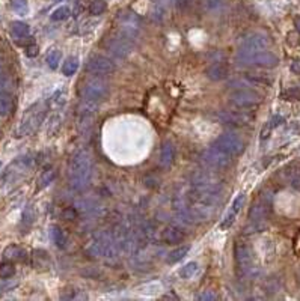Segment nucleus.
Masks as SVG:
<instances>
[{
  "mask_svg": "<svg viewBox=\"0 0 300 301\" xmlns=\"http://www.w3.org/2000/svg\"><path fill=\"white\" fill-rule=\"evenodd\" d=\"M88 253L91 256L95 258H107L112 259L116 256L118 253V243L113 237H110L109 234H104L101 237H98L88 249Z\"/></svg>",
  "mask_w": 300,
  "mask_h": 301,
  "instance_id": "nucleus-4",
  "label": "nucleus"
},
{
  "mask_svg": "<svg viewBox=\"0 0 300 301\" xmlns=\"http://www.w3.org/2000/svg\"><path fill=\"white\" fill-rule=\"evenodd\" d=\"M54 178H56V170H53V169L44 170V172L41 173V176L38 178V188L42 190V188L48 187V185L54 181Z\"/></svg>",
  "mask_w": 300,
  "mask_h": 301,
  "instance_id": "nucleus-25",
  "label": "nucleus"
},
{
  "mask_svg": "<svg viewBox=\"0 0 300 301\" xmlns=\"http://www.w3.org/2000/svg\"><path fill=\"white\" fill-rule=\"evenodd\" d=\"M214 146H217L219 149L225 151L227 154H230V155H233V157H234V155L243 154V151H245V148H246L243 139H242L240 136L234 134V133H223V134H220V136L216 139Z\"/></svg>",
  "mask_w": 300,
  "mask_h": 301,
  "instance_id": "nucleus-9",
  "label": "nucleus"
},
{
  "mask_svg": "<svg viewBox=\"0 0 300 301\" xmlns=\"http://www.w3.org/2000/svg\"><path fill=\"white\" fill-rule=\"evenodd\" d=\"M160 166L162 167H171L175 161V148L171 142H163L162 148H160Z\"/></svg>",
  "mask_w": 300,
  "mask_h": 301,
  "instance_id": "nucleus-17",
  "label": "nucleus"
},
{
  "mask_svg": "<svg viewBox=\"0 0 300 301\" xmlns=\"http://www.w3.org/2000/svg\"><path fill=\"white\" fill-rule=\"evenodd\" d=\"M269 44H270V41L264 33L252 32V33H249L243 38L242 47H240V51H239V59L243 57V56H248L251 53L266 50L269 47Z\"/></svg>",
  "mask_w": 300,
  "mask_h": 301,
  "instance_id": "nucleus-6",
  "label": "nucleus"
},
{
  "mask_svg": "<svg viewBox=\"0 0 300 301\" xmlns=\"http://www.w3.org/2000/svg\"><path fill=\"white\" fill-rule=\"evenodd\" d=\"M245 200H246L245 193H240V194L234 199V202H233V205H231V210L228 211V214L225 216L223 222L220 223V229L227 231V229H230V228L233 226V223L236 222L239 213L242 211V208H243V205H245Z\"/></svg>",
  "mask_w": 300,
  "mask_h": 301,
  "instance_id": "nucleus-16",
  "label": "nucleus"
},
{
  "mask_svg": "<svg viewBox=\"0 0 300 301\" xmlns=\"http://www.w3.org/2000/svg\"><path fill=\"white\" fill-rule=\"evenodd\" d=\"M104 47L113 56L122 59V57H127L131 53V50H133V38H130L128 35H125V33L121 32L119 35L109 38L104 42Z\"/></svg>",
  "mask_w": 300,
  "mask_h": 301,
  "instance_id": "nucleus-7",
  "label": "nucleus"
},
{
  "mask_svg": "<svg viewBox=\"0 0 300 301\" xmlns=\"http://www.w3.org/2000/svg\"><path fill=\"white\" fill-rule=\"evenodd\" d=\"M217 298V295L211 291V289H208V291H204L199 297H198V300L201 301H213Z\"/></svg>",
  "mask_w": 300,
  "mask_h": 301,
  "instance_id": "nucleus-35",
  "label": "nucleus"
},
{
  "mask_svg": "<svg viewBox=\"0 0 300 301\" xmlns=\"http://www.w3.org/2000/svg\"><path fill=\"white\" fill-rule=\"evenodd\" d=\"M282 98L290 101H297L300 99V87H288L287 90L282 92Z\"/></svg>",
  "mask_w": 300,
  "mask_h": 301,
  "instance_id": "nucleus-32",
  "label": "nucleus"
},
{
  "mask_svg": "<svg viewBox=\"0 0 300 301\" xmlns=\"http://www.w3.org/2000/svg\"><path fill=\"white\" fill-rule=\"evenodd\" d=\"M115 69V63L101 54H91L86 60V71L97 75H110Z\"/></svg>",
  "mask_w": 300,
  "mask_h": 301,
  "instance_id": "nucleus-11",
  "label": "nucleus"
},
{
  "mask_svg": "<svg viewBox=\"0 0 300 301\" xmlns=\"http://www.w3.org/2000/svg\"><path fill=\"white\" fill-rule=\"evenodd\" d=\"M14 109V99L11 93L0 92V116H8Z\"/></svg>",
  "mask_w": 300,
  "mask_h": 301,
  "instance_id": "nucleus-23",
  "label": "nucleus"
},
{
  "mask_svg": "<svg viewBox=\"0 0 300 301\" xmlns=\"http://www.w3.org/2000/svg\"><path fill=\"white\" fill-rule=\"evenodd\" d=\"M63 217H65L66 220H74V219H76V211L69 208V210H66V211L63 213Z\"/></svg>",
  "mask_w": 300,
  "mask_h": 301,
  "instance_id": "nucleus-41",
  "label": "nucleus"
},
{
  "mask_svg": "<svg viewBox=\"0 0 300 301\" xmlns=\"http://www.w3.org/2000/svg\"><path fill=\"white\" fill-rule=\"evenodd\" d=\"M47 65L51 68V69H57L59 68V63L62 60V53L60 50H51L48 54H47Z\"/></svg>",
  "mask_w": 300,
  "mask_h": 301,
  "instance_id": "nucleus-26",
  "label": "nucleus"
},
{
  "mask_svg": "<svg viewBox=\"0 0 300 301\" xmlns=\"http://www.w3.org/2000/svg\"><path fill=\"white\" fill-rule=\"evenodd\" d=\"M92 178V158L86 149H79L69 164V184L74 190H85Z\"/></svg>",
  "mask_w": 300,
  "mask_h": 301,
  "instance_id": "nucleus-1",
  "label": "nucleus"
},
{
  "mask_svg": "<svg viewBox=\"0 0 300 301\" xmlns=\"http://www.w3.org/2000/svg\"><path fill=\"white\" fill-rule=\"evenodd\" d=\"M69 14H71V11H69L68 6H59L57 9H54L51 12V20L53 21H63L69 17Z\"/></svg>",
  "mask_w": 300,
  "mask_h": 301,
  "instance_id": "nucleus-28",
  "label": "nucleus"
},
{
  "mask_svg": "<svg viewBox=\"0 0 300 301\" xmlns=\"http://www.w3.org/2000/svg\"><path fill=\"white\" fill-rule=\"evenodd\" d=\"M299 133H300V128H299Z\"/></svg>",
  "mask_w": 300,
  "mask_h": 301,
  "instance_id": "nucleus-46",
  "label": "nucleus"
},
{
  "mask_svg": "<svg viewBox=\"0 0 300 301\" xmlns=\"http://www.w3.org/2000/svg\"><path fill=\"white\" fill-rule=\"evenodd\" d=\"M236 262H237V270L242 276L251 277L257 271V267L254 262V253L251 247L245 243L236 244Z\"/></svg>",
  "mask_w": 300,
  "mask_h": 301,
  "instance_id": "nucleus-5",
  "label": "nucleus"
},
{
  "mask_svg": "<svg viewBox=\"0 0 300 301\" xmlns=\"http://www.w3.org/2000/svg\"><path fill=\"white\" fill-rule=\"evenodd\" d=\"M223 0H205V5L208 6V9H216L222 5Z\"/></svg>",
  "mask_w": 300,
  "mask_h": 301,
  "instance_id": "nucleus-38",
  "label": "nucleus"
},
{
  "mask_svg": "<svg viewBox=\"0 0 300 301\" xmlns=\"http://www.w3.org/2000/svg\"><path fill=\"white\" fill-rule=\"evenodd\" d=\"M11 8L18 15H26L29 12V3H27V0H11Z\"/></svg>",
  "mask_w": 300,
  "mask_h": 301,
  "instance_id": "nucleus-29",
  "label": "nucleus"
},
{
  "mask_svg": "<svg viewBox=\"0 0 300 301\" xmlns=\"http://www.w3.org/2000/svg\"><path fill=\"white\" fill-rule=\"evenodd\" d=\"M77 69H79V59L76 56H69L62 65V74L66 77L74 75L77 72Z\"/></svg>",
  "mask_w": 300,
  "mask_h": 301,
  "instance_id": "nucleus-24",
  "label": "nucleus"
},
{
  "mask_svg": "<svg viewBox=\"0 0 300 301\" xmlns=\"http://www.w3.org/2000/svg\"><path fill=\"white\" fill-rule=\"evenodd\" d=\"M261 99H263V96L252 89H239V90H234L230 95V103L234 107H239V109L254 107V106L260 104Z\"/></svg>",
  "mask_w": 300,
  "mask_h": 301,
  "instance_id": "nucleus-10",
  "label": "nucleus"
},
{
  "mask_svg": "<svg viewBox=\"0 0 300 301\" xmlns=\"http://www.w3.org/2000/svg\"><path fill=\"white\" fill-rule=\"evenodd\" d=\"M269 124H270V127H272V128H276V127H279V125H282V124H284V118L276 115V116H273V118L269 121Z\"/></svg>",
  "mask_w": 300,
  "mask_h": 301,
  "instance_id": "nucleus-36",
  "label": "nucleus"
},
{
  "mask_svg": "<svg viewBox=\"0 0 300 301\" xmlns=\"http://www.w3.org/2000/svg\"><path fill=\"white\" fill-rule=\"evenodd\" d=\"M80 93L83 96V99H89V101H103L109 96L110 93V84L109 81L104 78V75H89L83 80L82 86H80Z\"/></svg>",
  "mask_w": 300,
  "mask_h": 301,
  "instance_id": "nucleus-2",
  "label": "nucleus"
},
{
  "mask_svg": "<svg viewBox=\"0 0 300 301\" xmlns=\"http://www.w3.org/2000/svg\"><path fill=\"white\" fill-rule=\"evenodd\" d=\"M0 169H2V163H0Z\"/></svg>",
  "mask_w": 300,
  "mask_h": 301,
  "instance_id": "nucleus-44",
  "label": "nucleus"
},
{
  "mask_svg": "<svg viewBox=\"0 0 300 301\" xmlns=\"http://www.w3.org/2000/svg\"><path fill=\"white\" fill-rule=\"evenodd\" d=\"M44 115H45V110H44L42 103H36L32 107H29L21 119L18 130H17V136L23 137V136L33 134L41 127V124L44 121Z\"/></svg>",
  "mask_w": 300,
  "mask_h": 301,
  "instance_id": "nucleus-3",
  "label": "nucleus"
},
{
  "mask_svg": "<svg viewBox=\"0 0 300 301\" xmlns=\"http://www.w3.org/2000/svg\"><path fill=\"white\" fill-rule=\"evenodd\" d=\"M190 252V246H180L177 249H174L169 255H168V262L169 264H177L181 259H184Z\"/></svg>",
  "mask_w": 300,
  "mask_h": 301,
  "instance_id": "nucleus-21",
  "label": "nucleus"
},
{
  "mask_svg": "<svg viewBox=\"0 0 300 301\" xmlns=\"http://www.w3.org/2000/svg\"><path fill=\"white\" fill-rule=\"evenodd\" d=\"M216 116L222 124L234 125V127H246L252 121V116L243 112H237V110H222Z\"/></svg>",
  "mask_w": 300,
  "mask_h": 301,
  "instance_id": "nucleus-13",
  "label": "nucleus"
},
{
  "mask_svg": "<svg viewBox=\"0 0 300 301\" xmlns=\"http://www.w3.org/2000/svg\"><path fill=\"white\" fill-rule=\"evenodd\" d=\"M240 60L245 62V63H249V65L261 66V68H275L279 63V59H278L276 54H273L270 51H264V50L243 56V57H240Z\"/></svg>",
  "mask_w": 300,
  "mask_h": 301,
  "instance_id": "nucleus-12",
  "label": "nucleus"
},
{
  "mask_svg": "<svg viewBox=\"0 0 300 301\" xmlns=\"http://www.w3.org/2000/svg\"><path fill=\"white\" fill-rule=\"evenodd\" d=\"M162 238H163V241H165L166 244H178V243L184 241L186 234H184L181 229L175 228V226H169V228H166V229L163 231Z\"/></svg>",
  "mask_w": 300,
  "mask_h": 301,
  "instance_id": "nucleus-19",
  "label": "nucleus"
},
{
  "mask_svg": "<svg viewBox=\"0 0 300 301\" xmlns=\"http://www.w3.org/2000/svg\"><path fill=\"white\" fill-rule=\"evenodd\" d=\"M291 71H293L294 74H299L300 75V59L293 60V63H291Z\"/></svg>",
  "mask_w": 300,
  "mask_h": 301,
  "instance_id": "nucleus-40",
  "label": "nucleus"
},
{
  "mask_svg": "<svg viewBox=\"0 0 300 301\" xmlns=\"http://www.w3.org/2000/svg\"><path fill=\"white\" fill-rule=\"evenodd\" d=\"M3 258L6 261H23L26 258V253H24V250L20 246L11 244V246H8L3 250Z\"/></svg>",
  "mask_w": 300,
  "mask_h": 301,
  "instance_id": "nucleus-20",
  "label": "nucleus"
},
{
  "mask_svg": "<svg viewBox=\"0 0 300 301\" xmlns=\"http://www.w3.org/2000/svg\"><path fill=\"white\" fill-rule=\"evenodd\" d=\"M272 130H273V128H272V127H270V124L267 122V125H266V127L263 128V133H261V139H263V140H264V139H267V137L270 136V131H272Z\"/></svg>",
  "mask_w": 300,
  "mask_h": 301,
  "instance_id": "nucleus-39",
  "label": "nucleus"
},
{
  "mask_svg": "<svg viewBox=\"0 0 300 301\" xmlns=\"http://www.w3.org/2000/svg\"><path fill=\"white\" fill-rule=\"evenodd\" d=\"M296 250H297V252H300V234H299V237H297V240H296Z\"/></svg>",
  "mask_w": 300,
  "mask_h": 301,
  "instance_id": "nucleus-43",
  "label": "nucleus"
},
{
  "mask_svg": "<svg viewBox=\"0 0 300 301\" xmlns=\"http://www.w3.org/2000/svg\"><path fill=\"white\" fill-rule=\"evenodd\" d=\"M196 273H198V264H196V262H189L187 265H184V267L180 270V277L189 280V279H192Z\"/></svg>",
  "mask_w": 300,
  "mask_h": 301,
  "instance_id": "nucleus-27",
  "label": "nucleus"
},
{
  "mask_svg": "<svg viewBox=\"0 0 300 301\" xmlns=\"http://www.w3.org/2000/svg\"><path fill=\"white\" fill-rule=\"evenodd\" d=\"M269 213H270V200L263 196L252 205L249 211V220L252 223H261L263 220L267 219Z\"/></svg>",
  "mask_w": 300,
  "mask_h": 301,
  "instance_id": "nucleus-15",
  "label": "nucleus"
},
{
  "mask_svg": "<svg viewBox=\"0 0 300 301\" xmlns=\"http://www.w3.org/2000/svg\"><path fill=\"white\" fill-rule=\"evenodd\" d=\"M290 184H291L293 188H296V190H299L300 191V170H296V172L291 173V176H290Z\"/></svg>",
  "mask_w": 300,
  "mask_h": 301,
  "instance_id": "nucleus-34",
  "label": "nucleus"
},
{
  "mask_svg": "<svg viewBox=\"0 0 300 301\" xmlns=\"http://www.w3.org/2000/svg\"><path fill=\"white\" fill-rule=\"evenodd\" d=\"M294 26H296L297 32L300 33V17H296V18H294Z\"/></svg>",
  "mask_w": 300,
  "mask_h": 301,
  "instance_id": "nucleus-42",
  "label": "nucleus"
},
{
  "mask_svg": "<svg viewBox=\"0 0 300 301\" xmlns=\"http://www.w3.org/2000/svg\"><path fill=\"white\" fill-rule=\"evenodd\" d=\"M56 2H60V0H56Z\"/></svg>",
  "mask_w": 300,
  "mask_h": 301,
  "instance_id": "nucleus-45",
  "label": "nucleus"
},
{
  "mask_svg": "<svg viewBox=\"0 0 300 301\" xmlns=\"http://www.w3.org/2000/svg\"><path fill=\"white\" fill-rule=\"evenodd\" d=\"M15 274V267L12 265V264H2L0 265V279H3V280H8V279H11L12 276Z\"/></svg>",
  "mask_w": 300,
  "mask_h": 301,
  "instance_id": "nucleus-31",
  "label": "nucleus"
},
{
  "mask_svg": "<svg viewBox=\"0 0 300 301\" xmlns=\"http://www.w3.org/2000/svg\"><path fill=\"white\" fill-rule=\"evenodd\" d=\"M51 240L56 244V247L59 249H65L66 243H68V237L66 234L59 228V226H53L51 228Z\"/></svg>",
  "mask_w": 300,
  "mask_h": 301,
  "instance_id": "nucleus-22",
  "label": "nucleus"
},
{
  "mask_svg": "<svg viewBox=\"0 0 300 301\" xmlns=\"http://www.w3.org/2000/svg\"><path fill=\"white\" fill-rule=\"evenodd\" d=\"M202 160L205 164H208L210 169H227L233 163V155L213 145L202 152Z\"/></svg>",
  "mask_w": 300,
  "mask_h": 301,
  "instance_id": "nucleus-8",
  "label": "nucleus"
},
{
  "mask_svg": "<svg viewBox=\"0 0 300 301\" xmlns=\"http://www.w3.org/2000/svg\"><path fill=\"white\" fill-rule=\"evenodd\" d=\"M11 36H12L14 42L21 47H27V45L33 44V39L30 36V29L23 21H14L11 24Z\"/></svg>",
  "mask_w": 300,
  "mask_h": 301,
  "instance_id": "nucleus-14",
  "label": "nucleus"
},
{
  "mask_svg": "<svg viewBox=\"0 0 300 301\" xmlns=\"http://www.w3.org/2000/svg\"><path fill=\"white\" fill-rule=\"evenodd\" d=\"M205 75L213 81L223 80L228 75V66L223 62H216L205 69Z\"/></svg>",
  "mask_w": 300,
  "mask_h": 301,
  "instance_id": "nucleus-18",
  "label": "nucleus"
},
{
  "mask_svg": "<svg viewBox=\"0 0 300 301\" xmlns=\"http://www.w3.org/2000/svg\"><path fill=\"white\" fill-rule=\"evenodd\" d=\"M26 54H27L29 57H35V56L38 54V47H36L35 44L27 45V47H26Z\"/></svg>",
  "mask_w": 300,
  "mask_h": 301,
  "instance_id": "nucleus-37",
  "label": "nucleus"
},
{
  "mask_svg": "<svg viewBox=\"0 0 300 301\" xmlns=\"http://www.w3.org/2000/svg\"><path fill=\"white\" fill-rule=\"evenodd\" d=\"M12 80L9 78V77H6V75H3V77H0V92H3V93H11L12 92Z\"/></svg>",
  "mask_w": 300,
  "mask_h": 301,
  "instance_id": "nucleus-33",
  "label": "nucleus"
},
{
  "mask_svg": "<svg viewBox=\"0 0 300 301\" xmlns=\"http://www.w3.org/2000/svg\"><path fill=\"white\" fill-rule=\"evenodd\" d=\"M107 9V2L106 0H92L89 11L92 15H101Z\"/></svg>",
  "mask_w": 300,
  "mask_h": 301,
  "instance_id": "nucleus-30",
  "label": "nucleus"
}]
</instances>
